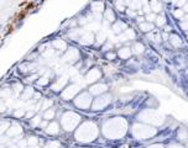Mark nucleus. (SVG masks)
Wrapping results in <instances>:
<instances>
[{"label":"nucleus","mask_w":188,"mask_h":148,"mask_svg":"<svg viewBox=\"0 0 188 148\" xmlns=\"http://www.w3.org/2000/svg\"><path fill=\"white\" fill-rule=\"evenodd\" d=\"M102 131L106 138L118 140L125 136L127 131V122L123 117H114L104 122Z\"/></svg>","instance_id":"1"},{"label":"nucleus","mask_w":188,"mask_h":148,"mask_svg":"<svg viewBox=\"0 0 188 148\" xmlns=\"http://www.w3.org/2000/svg\"><path fill=\"white\" fill-rule=\"evenodd\" d=\"M99 135L98 125L93 121H84L77 127L74 136L79 142H92Z\"/></svg>","instance_id":"2"},{"label":"nucleus","mask_w":188,"mask_h":148,"mask_svg":"<svg viewBox=\"0 0 188 148\" xmlns=\"http://www.w3.org/2000/svg\"><path fill=\"white\" fill-rule=\"evenodd\" d=\"M81 119L82 117L79 116L78 114L73 111H67L65 112L61 117V126L62 128L67 131V132H71V131H74L76 128L79 126L81 124Z\"/></svg>","instance_id":"3"},{"label":"nucleus","mask_w":188,"mask_h":148,"mask_svg":"<svg viewBox=\"0 0 188 148\" xmlns=\"http://www.w3.org/2000/svg\"><path fill=\"white\" fill-rule=\"evenodd\" d=\"M132 136L135 137L136 140H147V138H151L157 133L156 128L151 127V126H146V125H141V124H135L132 126Z\"/></svg>","instance_id":"4"},{"label":"nucleus","mask_w":188,"mask_h":148,"mask_svg":"<svg viewBox=\"0 0 188 148\" xmlns=\"http://www.w3.org/2000/svg\"><path fill=\"white\" fill-rule=\"evenodd\" d=\"M92 103H93V98H92V94L89 91H81L73 99L74 106L81 109V110H88V109H90Z\"/></svg>","instance_id":"5"},{"label":"nucleus","mask_w":188,"mask_h":148,"mask_svg":"<svg viewBox=\"0 0 188 148\" xmlns=\"http://www.w3.org/2000/svg\"><path fill=\"white\" fill-rule=\"evenodd\" d=\"M139 120L144 122H149L152 125H161L164 122V116L155 110H145L139 115Z\"/></svg>","instance_id":"6"},{"label":"nucleus","mask_w":188,"mask_h":148,"mask_svg":"<svg viewBox=\"0 0 188 148\" xmlns=\"http://www.w3.org/2000/svg\"><path fill=\"white\" fill-rule=\"evenodd\" d=\"M111 103V95L110 94H102V95L97 96L95 99L93 100L92 103V106L90 109L94 110V111H98V110H103V109H105L108 105Z\"/></svg>","instance_id":"7"},{"label":"nucleus","mask_w":188,"mask_h":148,"mask_svg":"<svg viewBox=\"0 0 188 148\" xmlns=\"http://www.w3.org/2000/svg\"><path fill=\"white\" fill-rule=\"evenodd\" d=\"M81 93V88L78 84H71L68 86H66L63 90L61 91V98L66 101L73 100L74 98Z\"/></svg>","instance_id":"8"},{"label":"nucleus","mask_w":188,"mask_h":148,"mask_svg":"<svg viewBox=\"0 0 188 148\" xmlns=\"http://www.w3.org/2000/svg\"><path fill=\"white\" fill-rule=\"evenodd\" d=\"M81 58V53L78 51L77 48H68L67 51L63 54V60L66 63H70V64H76Z\"/></svg>","instance_id":"9"},{"label":"nucleus","mask_w":188,"mask_h":148,"mask_svg":"<svg viewBox=\"0 0 188 148\" xmlns=\"http://www.w3.org/2000/svg\"><path fill=\"white\" fill-rule=\"evenodd\" d=\"M100 78H102V72H100V69L99 68H95V67L89 69L88 73L84 75V80H86L87 83H90V84L97 83Z\"/></svg>","instance_id":"10"},{"label":"nucleus","mask_w":188,"mask_h":148,"mask_svg":"<svg viewBox=\"0 0 188 148\" xmlns=\"http://www.w3.org/2000/svg\"><path fill=\"white\" fill-rule=\"evenodd\" d=\"M108 90V85L104 84V83H94L93 85H90L89 88V93L92 95H95V96H99L106 93Z\"/></svg>","instance_id":"11"},{"label":"nucleus","mask_w":188,"mask_h":148,"mask_svg":"<svg viewBox=\"0 0 188 148\" xmlns=\"http://www.w3.org/2000/svg\"><path fill=\"white\" fill-rule=\"evenodd\" d=\"M94 41H95L94 33H92V32H83L81 35V37H79L78 42L81 44H84V46H89V44H93Z\"/></svg>","instance_id":"12"},{"label":"nucleus","mask_w":188,"mask_h":148,"mask_svg":"<svg viewBox=\"0 0 188 148\" xmlns=\"http://www.w3.org/2000/svg\"><path fill=\"white\" fill-rule=\"evenodd\" d=\"M67 83H68V79L67 76H60L55 80V83L52 84V89L55 91H61L67 86Z\"/></svg>","instance_id":"13"},{"label":"nucleus","mask_w":188,"mask_h":148,"mask_svg":"<svg viewBox=\"0 0 188 148\" xmlns=\"http://www.w3.org/2000/svg\"><path fill=\"white\" fill-rule=\"evenodd\" d=\"M35 89L31 86V85H26L24 88V90H22V93L20 94V98H21V100H24V101H30L31 99H32V96L33 94H35Z\"/></svg>","instance_id":"14"},{"label":"nucleus","mask_w":188,"mask_h":148,"mask_svg":"<svg viewBox=\"0 0 188 148\" xmlns=\"http://www.w3.org/2000/svg\"><path fill=\"white\" fill-rule=\"evenodd\" d=\"M104 10H105V5L103 1H94L90 5V11L94 15H100L102 12H104Z\"/></svg>","instance_id":"15"},{"label":"nucleus","mask_w":188,"mask_h":148,"mask_svg":"<svg viewBox=\"0 0 188 148\" xmlns=\"http://www.w3.org/2000/svg\"><path fill=\"white\" fill-rule=\"evenodd\" d=\"M135 37H136V35H135V32H134V30H132V28H126L121 35H119L118 41L125 42V41H129V40H134Z\"/></svg>","instance_id":"16"},{"label":"nucleus","mask_w":188,"mask_h":148,"mask_svg":"<svg viewBox=\"0 0 188 148\" xmlns=\"http://www.w3.org/2000/svg\"><path fill=\"white\" fill-rule=\"evenodd\" d=\"M126 28H127L126 24L123 22V21H115L114 24H113V26H111V30H113V32H114L115 35H121Z\"/></svg>","instance_id":"17"},{"label":"nucleus","mask_w":188,"mask_h":148,"mask_svg":"<svg viewBox=\"0 0 188 148\" xmlns=\"http://www.w3.org/2000/svg\"><path fill=\"white\" fill-rule=\"evenodd\" d=\"M52 48L55 51H58V52H66L67 51V43H66L63 40H53L52 41Z\"/></svg>","instance_id":"18"},{"label":"nucleus","mask_w":188,"mask_h":148,"mask_svg":"<svg viewBox=\"0 0 188 148\" xmlns=\"http://www.w3.org/2000/svg\"><path fill=\"white\" fill-rule=\"evenodd\" d=\"M60 124L58 122H56V121H51L48 125H47V127L45 128V131L48 135H57V133H60Z\"/></svg>","instance_id":"19"},{"label":"nucleus","mask_w":188,"mask_h":148,"mask_svg":"<svg viewBox=\"0 0 188 148\" xmlns=\"http://www.w3.org/2000/svg\"><path fill=\"white\" fill-rule=\"evenodd\" d=\"M104 20L108 21L109 24H114L115 20H116V16H115V12L111 10V9H105L104 10Z\"/></svg>","instance_id":"20"},{"label":"nucleus","mask_w":188,"mask_h":148,"mask_svg":"<svg viewBox=\"0 0 188 148\" xmlns=\"http://www.w3.org/2000/svg\"><path fill=\"white\" fill-rule=\"evenodd\" d=\"M55 116H56V110H55L53 108H50V109H47V110L43 111L42 119L46 120V121H52L53 119H55Z\"/></svg>","instance_id":"21"},{"label":"nucleus","mask_w":188,"mask_h":148,"mask_svg":"<svg viewBox=\"0 0 188 148\" xmlns=\"http://www.w3.org/2000/svg\"><path fill=\"white\" fill-rule=\"evenodd\" d=\"M131 53H132V51H131L129 47H123L118 51V56L120 57L121 59H127V58H130Z\"/></svg>","instance_id":"22"},{"label":"nucleus","mask_w":188,"mask_h":148,"mask_svg":"<svg viewBox=\"0 0 188 148\" xmlns=\"http://www.w3.org/2000/svg\"><path fill=\"white\" fill-rule=\"evenodd\" d=\"M147 37H149V40H151L152 42H156V43L161 41V33H160V31L155 30V28H154L151 32H149Z\"/></svg>","instance_id":"23"},{"label":"nucleus","mask_w":188,"mask_h":148,"mask_svg":"<svg viewBox=\"0 0 188 148\" xmlns=\"http://www.w3.org/2000/svg\"><path fill=\"white\" fill-rule=\"evenodd\" d=\"M95 40L98 42L99 44H104L106 42V32L104 30H100V31L97 32V35H95Z\"/></svg>","instance_id":"24"},{"label":"nucleus","mask_w":188,"mask_h":148,"mask_svg":"<svg viewBox=\"0 0 188 148\" xmlns=\"http://www.w3.org/2000/svg\"><path fill=\"white\" fill-rule=\"evenodd\" d=\"M168 40H170V42H171V44L173 47L177 48V47H181V46H182V41H181L178 35H171V36L168 37Z\"/></svg>","instance_id":"25"},{"label":"nucleus","mask_w":188,"mask_h":148,"mask_svg":"<svg viewBox=\"0 0 188 148\" xmlns=\"http://www.w3.org/2000/svg\"><path fill=\"white\" fill-rule=\"evenodd\" d=\"M140 30L142 32H151L154 30V24L152 22H147V21H144L141 24H139Z\"/></svg>","instance_id":"26"},{"label":"nucleus","mask_w":188,"mask_h":148,"mask_svg":"<svg viewBox=\"0 0 188 148\" xmlns=\"http://www.w3.org/2000/svg\"><path fill=\"white\" fill-rule=\"evenodd\" d=\"M150 8H151L152 12H160L162 10V5H161V3L157 1V0H151V1H150Z\"/></svg>","instance_id":"27"},{"label":"nucleus","mask_w":188,"mask_h":148,"mask_svg":"<svg viewBox=\"0 0 188 148\" xmlns=\"http://www.w3.org/2000/svg\"><path fill=\"white\" fill-rule=\"evenodd\" d=\"M132 53H135V54H141V53L145 51V46H144L142 43H140V42H136V43H134V46H132Z\"/></svg>","instance_id":"28"},{"label":"nucleus","mask_w":188,"mask_h":148,"mask_svg":"<svg viewBox=\"0 0 188 148\" xmlns=\"http://www.w3.org/2000/svg\"><path fill=\"white\" fill-rule=\"evenodd\" d=\"M40 105H41V110L42 111H45V110H47V109L52 108L53 101L51 100V99H42V100L40 101Z\"/></svg>","instance_id":"29"},{"label":"nucleus","mask_w":188,"mask_h":148,"mask_svg":"<svg viewBox=\"0 0 188 148\" xmlns=\"http://www.w3.org/2000/svg\"><path fill=\"white\" fill-rule=\"evenodd\" d=\"M177 137H178V140L180 141H187L188 140V131L187 128H180L178 130V132H177Z\"/></svg>","instance_id":"30"},{"label":"nucleus","mask_w":188,"mask_h":148,"mask_svg":"<svg viewBox=\"0 0 188 148\" xmlns=\"http://www.w3.org/2000/svg\"><path fill=\"white\" fill-rule=\"evenodd\" d=\"M43 120L40 115H35V116L32 117V119H30V124H31V126H33V127H36V126H40L41 125V121Z\"/></svg>","instance_id":"31"},{"label":"nucleus","mask_w":188,"mask_h":148,"mask_svg":"<svg viewBox=\"0 0 188 148\" xmlns=\"http://www.w3.org/2000/svg\"><path fill=\"white\" fill-rule=\"evenodd\" d=\"M156 26H159V27H164L165 25H166V17L165 16H157L156 17Z\"/></svg>","instance_id":"32"},{"label":"nucleus","mask_w":188,"mask_h":148,"mask_svg":"<svg viewBox=\"0 0 188 148\" xmlns=\"http://www.w3.org/2000/svg\"><path fill=\"white\" fill-rule=\"evenodd\" d=\"M156 17H157V15H156V12H149V14H146L145 15V19H146L147 22H154V21L156 20Z\"/></svg>","instance_id":"33"},{"label":"nucleus","mask_w":188,"mask_h":148,"mask_svg":"<svg viewBox=\"0 0 188 148\" xmlns=\"http://www.w3.org/2000/svg\"><path fill=\"white\" fill-rule=\"evenodd\" d=\"M25 114H26V111L25 110H21V109H17V110H15L14 111V116L16 117V119H24L25 117Z\"/></svg>","instance_id":"34"},{"label":"nucleus","mask_w":188,"mask_h":148,"mask_svg":"<svg viewBox=\"0 0 188 148\" xmlns=\"http://www.w3.org/2000/svg\"><path fill=\"white\" fill-rule=\"evenodd\" d=\"M184 14H186V12L183 11V9H177V10L173 11V16H175L176 19H182L184 16Z\"/></svg>","instance_id":"35"},{"label":"nucleus","mask_w":188,"mask_h":148,"mask_svg":"<svg viewBox=\"0 0 188 148\" xmlns=\"http://www.w3.org/2000/svg\"><path fill=\"white\" fill-rule=\"evenodd\" d=\"M115 6L118 9L119 11H124V10H126L125 9V3H124L123 0H118L116 3H115Z\"/></svg>","instance_id":"36"},{"label":"nucleus","mask_w":188,"mask_h":148,"mask_svg":"<svg viewBox=\"0 0 188 148\" xmlns=\"http://www.w3.org/2000/svg\"><path fill=\"white\" fill-rule=\"evenodd\" d=\"M105 57H106V59L114 60L115 57H116V53H114V52H106L105 53Z\"/></svg>","instance_id":"37"},{"label":"nucleus","mask_w":188,"mask_h":148,"mask_svg":"<svg viewBox=\"0 0 188 148\" xmlns=\"http://www.w3.org/2000/svg\"><path fill=\"white\" fill-rule=\"evenodd\" d=\"M126 14L130 17H136L137 16V12H135V10H132V9H126Z\"/></svg>","instance_id":"38"},{"label":"nucleus","mask_w":188,"mask_h":148,"mask_svg":"<svg viewBox=\"0 0 188 148\" xmlns=\"http://www.w3.org/2000/svg\"><path fill=\"white\" fill-rule=\"evenodd\" d=\"M181 27H182V30H184V31L187 32L188 31V21L182 20V22H181Z\"/></svg>","instance_id":"39"},{"label":"nucleus","mask_w":188,"mask_h":148,"mask_svg":"<svg viewBox=\"0 0 188 148\" xmlns=\"http://www.w3.org/2000/svg\"><path fill=\"white\" fill-rule=\"evenodd\" d=\"M58 146H60V144H58L57 142H51V143H48L46 146V148H58Z\"/></svg>","instance_id":"40"},{"label":"nucleus","mask_w":188,"mask_h":148,"mask_svg":"<svg viewBox=\"0 0 188 148\" xmlns=\"http://www.w3.org/2000/svg\"><path fill=\"white\" fill-rule=\"evenodd\" d=\"M147 148H165V147H164V144H161V143H154V144H150Z\"/></svg>","instance_id":"41"},{"label":"nucleus","mask_w":188,"mask_h":148,"mask_svg":"<svg viewBox=\"0 0 188 148\" xmlns=\"http://www.w3.org/2000/svg\"><path fill=\"white\" fill-rule=\"evenodd\" d=\"M136 21H137V24H141L144 21H146V19L144 16H136Z\"/></svg>","instance_id":"42"},{"label":"nucleus","mask_w":188,"mask_h":148,"mask_svg":"<svg viewBox=\"0 0 188 148\" xmlns=\"http://www.w3.org/2000/svg\"><path fill=\"white\" fill-rule=\"evenodd\" d=\"M167 148H184V147H182L180 144H170Z\"/></svg>","instance_id":"43"},{"label":"nucleus","mask_w":188,"mask_h":148,"mask_svg":"<svg viewBox=\"0 0 188 148\" xmlns=\"http://www.w3.org/2000/svg\"><path fill=\"white\" fill-rule=\"evenodd\" d=\"M172 30L171 26H168V25H165V32H170Z\"/></svg>","instance_id":"44"},{"label":"nucleus","mask_w":188,"mask_h":148,"mask_svg":"<svg viewBox=\"0 0 188 148\" xmlns=\"http://www.w3.org/2000/svg\"><path fill=\"white\" fill-rule=\"evenodd\" d=\"M161 37H164L165 40H167V38H168V36H167V32H164V33L161 35Z\"/></svg>","instance_id":"45"},{"label":"nucleus","mask_w":188,"mask_h":148,"mask_svg":"<svg viewBox=\"0 0 188 148\" xmlns=\"http://www.w3.org/2000/svg\"><path fill=\"white\" fill-rule=\"evenodd\" d=\"M182 9H183V11H184V12H188V4H187V5H184V6H183Z\"/></svg>","instance_id":"46"},{"label":"nucleus","mask_w":188,"mask_h":148,"mask_svg":"<svg viewBox=\"0 0 188 148\" xmlns=\"http://www.w3.org/2000/svg\"><path fill=\"white\" fill-rule=\"evenodd\" d=\"M1 28H3V25H0V30H1Z\"/></svg>","instance_id":"47"},{"label":"nucleus","mask_w":188,"mask_h":148,"mask_svg":"<svg viewBox=\"0 0 188 148\" xmlns=\"http://www.w3.org/2000/svg\"><path fill=\"white\" fill-rule=\"evenodd\" d=\"M187 36H188V31H187Z\"/></svg>","instance_id":"48"}]
</instances>
